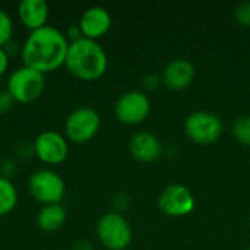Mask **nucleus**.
<instances>
[{"instance_id":"20e7f679","label":"nucleus","mask_w":250,"mask_h":250,"mask_svg":"<svg viewBox=\"0 0 250 250\" xmlns=\"http://www.w3.org/2000/svg\"><path fill=\"white\" fill-rule=\"evenodd\" d=\"M100 243L108 250H125L132 242L133 233L129 221L119 212L104 214L97 223Z\"/></svg>"},{"instance_id":"6e6552de","label":"nucleus","mask_w":250,"mask_h":250,"mask_svg":"<svg viewBox=\"0 0 250 250\" xmlns=\"http://www.w3.org/2000/svg\"><path fill=\"white\" fill-rule=\"evenodd\" d=\"M151 111V101L148 95L142 91H127L125 92L114 105V114L123 125H139L142 123Z\"/></svg>"},{"instance_id":"f8f14e48","label":"nucleus","mask_w":250,"mask_h":250,"mask_svg":"<svg viewBox=\"0 0 250 250\" xmlns=\"http://www.w3.org/2000/svg\"><path fill=\"white\" fill-rule=\"evenodd\" d=\"M195 79V66L186 59L171 60L163 70L161 81L171 91H182L192 85Z\"/></svg>"},{"instance_id":"dca6fc26","label":"nucleus","mask_w":250,"mask_h":250,"mask_svg":"<svg viewBox=\"0 0 250 250\" xmlns=\"http://www.w3.org/2000/svg\"><path fill=\"white\" fill-rule=\"evenodd\" d=\"M18 204V190L10 179L0 176V217L10 214Z\"/></svg>"},{"instance_id":"0eeeda50","label":"nucleus","mask_w":250,"mask_h":250,"mask_svg":"<svg viewBox=\"0 0 250 250\" xmlns=\"http://www.w3.org/2000/svg\"><path fill=\"white\" fill-rule=\"evenodd\" d=\"M185 132L190 141L199 145L215 144L223 133L221 119L211 111H195L185 122Z\"/></svg>"},{"instance_id":"7ed1b4c3","label":"nucleus","mask_w":250,"mask_h":250,"mask_svg":"<svg viewBox=\"0 0 250 250\" xmlns=\"http://www.w3.org/2000/svg\"><path fill=\"white\" fill-rule=\"evenodd\" d=\"M45 89V76L31 67L21 66L15 69L6 82V91L15 103L29 104L35 101Z\"/></svg>"},{"instance_id":"5701e85b","label":"nucleus","mask_w":250,"mask_h":250,"mask_svg":"<svg viewBox=\"0 0 250 250\" xmlns=\"http://www.w3.org/2000/svg\"><path fill=\"white\" fill-rule=\"evenodd\" d=\"M163 81L157 76V75H146L144 78V86L148 88V89H155Z\"/></svg>"},{"instance_id":"39448f33","label":"nucleus","mask_w":250,"mask_h":250,"mask_svg":"<svg viewBox=\"0 0 250 250\" xmlns=\"http://www.w3.org/2000/svg\"><path fill=\"white\" fill-rule=\"evenodd\" d=\"M28 190L37 202L42 205H53L60 204L64 198L66 185L62 176L54 170L41 168L29 176Z\"/></svg>"},{"instance_id":"ddd939ff","label":"nucleus","mask_w":250,"mask_h":250,"mask_svg":"<svg viewBox=\"0 0 250 250\" xmlns=\"http://www.w3.org/2000/svg\"><path fill=\"white\" fill-rule=\"evenodd\" d=\"M129 152L139 163H154L160 158L163 146L160 139L149 132H138L129 141Z\"/></svg>"},{"instance_id":"b1692460","label":"nucleus","mask_w":250,"mask_h":250,"mask_svg":"<svg viewBox=\"0 0 250 250\" xmlns=\"http://www.w3.org/2000/svg\"><path fill=\"white\" fill-rule=\"evenodd\" d=\"M67 37H69L72 41H76V40L82 38V32H81V28H79V25L70 26V28L67 29V35H66V38H67Z\"/></svg>"},{"instance_id":"4468645a","label":"nucleus","mask_w":250,"mask_h":250,"mask_svg":"<svg viewBox=\"0 0 250 250\" xmlns=\"http://www.w3.org/2000/svg\"><path fill=\"white\" fill-rule=\"evenodd\" d=\"M50 7L44 0H22L18 6V16L23 26L31 31L47 25Z\"/></svg>"},{"instance_id":"393cba45","label":"nucleus","mask_w":250,"mask_h":250,"mask_svg":"<svg viewBox=\"0 0 250 250\" xmlns=\"http://www.w3.org/2000/svg\"><path fill=\"white\" fill-rule=\"evenodd\" d=\"M75 250H94V248H92V245L89 242H79L76 245Z\"/></svg>"},{"instance_id":"4be33fe9","label":"nucleus","mask_w":250,"mask_h":250,"mask_svg":"<svg viewBox=\"0 0 250 250\" xmlns=\"http://www.w3.org/2000/svg\"><path fill=\"white\" fill-rule=\"evenodd\" d=\"M9 63H10V56L7 54L4 47H0V76H3L7 72Z\"/></svg>"},{"instance_id":"aec40b11","label":"nucleus","mask_w":250,"mask_h":250,"mask_svg":"<svg viewBox=\"0 0 250 250\" xmlns=\"http://www.w3.org/2000/svg\"><path fill=\"white\" fill-rule=\"evenodd\" d=\"M15 101L6 89H0V116L12 110Z\"/></svg>"},{"instance_id":"6ab92c4d","label":"nucleus","mask_w":250,"mask_h":250,"mask_svg":"<svg viewBox=\"0 0 250 250\" xmlns=\"http://www.w3.org/2000/svg\"><path fill=\"white\" fill-rule=\"evenodd\" d=\"M234 19L242 26H250V3H242L234 9Z\"/></svg>"},{"instance_id":"412c9836","label":"nucleus","mask_w":250,"mask_h":250,"mask_svg":"<svg viewBox=\"0 0 250 250\" xmlns=\"http://www.w3.org/2000/svg\"><path fill=\"white\" fill-rule=\"evenodd\" d=\"M129 196L126 195V193H117L116 196H114V201H113V205H114V208H116V212H119V214H122L127 207H129Z\"/></svg>"},{"instance_id":"f257e3e1","label":"nucleus","mask_w":250,"mask_h":250,"mask_svg":"<svg viewBox=\"0 0 250 250\" xmlns=\"http://www.w3.org/2000/svg\"><path fill=\"white\" fill-rule=\"evenodd\" d=\"M69 41L66 35L50 25L31 31L21 47L23 66L31 67L42 75L64 66Z\"/></svg>"},{"instance_id":"f03ea898","label":"nucleus","mask_w":250,"mask_h":250,"mask_svg":"<svg viewBox=\"0 0 250 250\" xmlns=\"http://www.w3.org/2000/svg\"><path fill=\"white\" fill-rule=\"evenodd\" d=\"M107 66V53L100 42L83 37L69 42L64 67L75 78L86 82L97 81L105 73Z\"/></svg>"},{"instance_id":"f3484780","label":"nucleus","mask_w":250,"mask_h":250,"mask_svg":"<svg viewBox=\"0 0 250 250\" xmlns=\"http://www.w3.org/2000/svg\"><path fill=\"white\" fill-rule=\"evenodd\" d=\"M231 130L237 142L250 146V116L237 117L233 123Z\"/></svg>"},{"instance_id":"a878e982","label":"nucleus","mask_w":250,"mask_h":250,"mask_svg":"<svg viewBox=\"0 0 250 250\" xmlns=\"http://www.w3.org/2000/svg\"><path fill=\"white\" fill-rule=\"evenodd\" d=\"M246 250H250V248H249V249H246Z\"/></svg>"},{"instance_id":"9d476101","label":"nucleus","mask_w":250,"mask_h":250,"mask_svg":"<svg viewBox=\"0 0 250 250\" xmlns=\"http://www.w3.org/2000/svg\"><path fill=\"white\" fill-rule=\"evenodd\" d=\"M160 209L168 217H185L195 209V198L189 188L180 183L168 185L158 198Z\"/></svg>"},{"instance_id":"a211bd4d","label":"nucleus","mask_w":250,"mask_h":250,"mask_svg":"<svg viewBox=\"0 0 250 250\" xmlns=\"http://www.w3.org/2000/svg\"><path fill=\"white\" fill-rule=\"evenodd\" d=\"M13 35V19L12 16L0 9V47H6L12 41Z\"/></svg>"},{"instance_id":"423d86ee","label":"nucleus","mask_w":250,"mask_h":250,"mask_svg":"<svg viewBox=\"0 0 250 250\" xmlns=\"http://www.w3.org/2000/svg\"><path fill=\"white\" fill-rule=\"evenodd\" d=\"M100 127V114L91 107H79L66 117L64 136L73 144H86L95 138Z\"/></svg>"},{"instance_id":"9b49d317","label":"nucleus","mask_w":250,"mask_h":250,"mask_svg":"<svg viewBox=\"0 0 250 250\" xmlns=\"http://www.w3.org/2000/svg\"><path fill=\"white\" fill-rule=\"evenodd\" d=\"M78 25L83 38L97 41L108 32L111 26V15L105 7L92 6L82 13Z\"/></svg>"},{"instance_id":"1a4fd4ad","label":"nucleus","mask_w":250,"mask_h":250,"mask_svg":"<svg viewBox=\"0 0 250 250\" xmlns=\"http://www.w3.org/2000/svg\"><path fill=\"white\" fill-rule=\"evenodd\" d=\"M34 154L41 163L57 166L69 155V142L56 130H44L34 141Z\"/></svg>"},{"instance_id":"2eb2a0df","label":"nucleus","mask_w":250,"mask_h":250,"mask_svg":"<svg viewBox=\"0 0 250 250\" xmlns=\"http://www.w3.org/2000/svg\"><path fill=\"white\" fill-rule=\"evenodd\" d=\"M67 220V211L62 204L42 205L37 214V226L45 233H53L60 230Z\"/></svg>"}]
</instances>
